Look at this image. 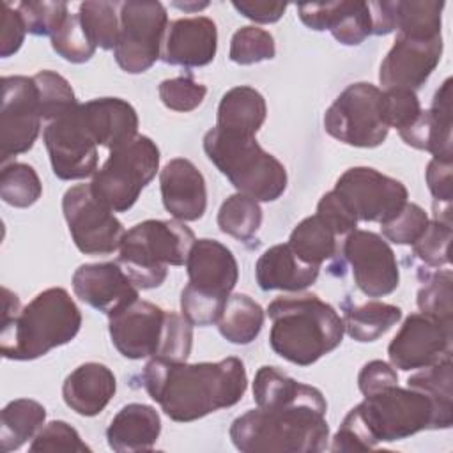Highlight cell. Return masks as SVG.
<instances>
[{
    "label": "cell",
    "mask_w": 453,
    "mask_h": 453,
    "mask_svg": "<svg viewBox=\"0 0 453 453\" xmlns=\"http://www.w3.org/2000/svg\"><path fill=\"white\" fill-rule=\"evenodd\" d=\"M140 382L173 421L189 423L235 405L246 393L248 375L239 357L214 363H186L150 357Z\"/></svg>",
    "instance_id": "1"
},
{
    "label": "cell",
    "mask_w": 453,
    "mask_h": 453,
    "mask_svg": "<svg viewBox=\"0 0 453 453\" xmlns=\"http://www.w3.org/2000/svg\"><path fill=\"white\" fill-rule=\"evenodd\" d=\"M451 425L453 418L444 416L428 395L395 384L365 396L349 411L333 437L331 449L366 451L384 442L407 439L421 430L449 428Z\"/></svg>",
    "instance_id": "2"
},
{
    "label": "cell",
    "mask_w": 453,
    "mask_h": 453,
    "mask_svg": "<svg viewBox=\"0 0 453 453\" xmlns=\"http://www.w3.org/2000/svg\"><path fill=\"white\" fill-rule=\"evenodd\" d=\"M327 402L317 389L310 396L257 407L237 416L230 425V439L242 453H317L327 448Z\"/></svg>",
    "instance_id": "3"
},
{
    "label": "cell",
    "mask_w": 453,
    "mask_h": 453,
    "mask_svg": "<svg viewBox=\"0 0 453 453\" xmlns=\"http://www.w3.org/2000/svg\"><path fill=\"white\" fill-rule=\"evenodd\" d=\"M273 320L269 343L283 359L310 366L334 350L343 340V320L315 294L278 297L267 306Z\"/></svg>",
    "instance_id": "4"
},
{
    "label": "cell",
    "mask_w": 453,
    "mask_h": 453,
    "mask_svg": "<svg viewBox=\"0 0 453 453\" xmlns=\"http://www.w3.org/2000/svg\"><path fill=\"white\" fill-rule=\"evenodd\" d=\"M81 327V311L62 287L37 294L21 311L2 324L0 354L5 359L30 361L69 343Z\"/></svg>",
    "instance_id": "5"
},
{
    "label": "cell",
    "mask_w": 453,
    "mask_h": 453,
    "mask_svg": "<svg viewBox=\"0 0 453 453\" xmlns=\"http://www.w3.org/2000/svg\"><path fill=\"white\" fill-rule=\"evenodd\" d=\"M108 329L111 343L127 359L186 361L193 347V326L182 315L140 297L110 311Z\"/></svg>",
    "instance_id": "6"
},
{
    "label": "cell",
    "mask_w": 453,
    "mask_h": 453,
    "mask_svg": "<svg viewBox=\"0 0 453 453\" xmlns=\"http://www.w3.org/2000/svg\"><path fill=\"white\" fill-rule=\"evenodd\" d=\"M203 150L239 193L257 202H274L287 189L283 163L265 152L255 136L212 127L203 136Z\"/></svg>",
    "instance_id": "7"
},
{
    "label": "cell",
    "mask_w": 453,
    "mask_h": 453,
    "mask_svg": "<svg viewBox=\"0 0 453 453\" xmlns=\"http://www.w3.org/2000/svg\"><path fill=\"white\" fill-rule=\"evenodd\" d=\"M195 241L182 221L147 219L124 234L117 262L138 288H156L166 280L168 265L186 264Z\"/></svg>",
    "instance_id": "8"
},
{
    "label": "cell",
    "mask_w": 453,
    "mask_h": 453,
    "mask_svg": "<svg viewBox=\"0 0 453 453\" xmlns=\"http://www.w3.org/2000/svg\"><path fill=\"white\" fill-rule=\"evenodd\" d=\"M159 170V149L143 134L111 150L90 182L94 196L113 212L129 211Z\"/></svg>",
    "instance_id": "9"
},
{
    "label": "cell",
    "mask_w": 453,
    "mask_h": 453,
    "mask_svg": "<svg viewBox=\"0 0 453 453\" xmlns=\"http://www.w3.org/2000/svg\"><path fill=\"white\" fill-rule=\"evenodd\" d=\"M119 37L113 55L122 71L145 73L161 57L168 14L161 2L129 0L119 4Z\"/></svg>",
    "instance_id": "10"
},
{
    "label": "cell",
    "mask_w": 453,
    "mask_h": 453,
    "mask_svg": "<svg viewBox=\"0 0 453 453\" xmlns=\"http://www.w3.org/2000/svg\"><path fill=\"white\" fill-rule=\"evenodd\" d=\"M324 129L352 147L380 145L389 133L382 117V90L366 81L349 85L326 110Z\"/></svg>",
    "instance_id": "11"
},
{
    "label": "cell",
    "mask_w": 453,
    "mask_h": 453,
    "mask_svg": "<svg viewBox=\"0 0 453 453\" xmlns=\"http://www.w3.org/2000/svg\"><path fill=\"white\" fill-rule=\"evenodd\" d=\"M62 212L76 248L85 255H110L126 234L113 211L99 202L90 184L71 186L62 198Z\"/></svg>",
    "instance_id": "12"
},
{
    "label": "cell",
    "mask_w": 453,
    "mask_h": 453,
    "mask_svg": "<svg viewBox=\"0 0 453 453\" xmlns=\"http://www.w3.org/2000/svg\"><path fill=\"white\" fill-rule=\"evenodd\" d=\"M39 88L34 76L2 78L0 110V161L30 150L41 131Z\"/></svg>",
    "instance_id": "13"
},
{
    "label": "cell",
    "mask_w": 453,
    "mask_h": 453,
    "mask_svg": "<svg viewBox=\"0 0 453 453\" xmlns=\"http://www.w3.org/2000/svg\"><path fill=\"white\" fill-rule=\"evenodd\" d=\"M42 140L58 179L78 180L97 172V143L83 120L80 104L50 120L42 131Z\"/></svg>",
    "instance_id": "14"
},
{
    "label": "cell",
    "mask_w": 453,
    "mask_h": 453,
    "mask_svg": "<svg viewBox=\"0 0 453 453\" xmlns=\"http://www.w3.org/2000/svg\"><path fill=\"white\" fill-rule=\"evenodd\" d=\"M334 191L357 221L384 223L395 216L409 198V191L400 180L370 166L345 170L338 177Z\"/></svg>",
    "instance_id": "15"
},
{
    "label": "cell",
    "mask_w": 453,
    "mask_h": 453,
    "mask_svg": "<svg viewBox=\"0 0 453 453\" xmlns=\"http://www.w3.org/2000/svg\"><path fill=\"white\" fill-rule=\"evenodd\" d=\"M343 257L349 262L356 287L368 297H382L398 288L400 271L396 257L379 234L352 230L343 241Z\"/></svg>",
    "instance_id": "16"
},
{
    "label": "cell",
    "mask_w": 453,
    "mask_h": 453,
    "mask_svg": "<svg viewBox=\"0 0 453 453\" xmlns=\"http://www.w3.org/2000/svg\"><path fill=\"white\" fill-rule=\"evenodd\" d=\"M451 329L423 313H411L388 347L391 366L426 368L451 354Z\"/></svg>",
    "instance_id": "17"
},
{
    "label": "cell",
    "mask_w": 453,
    "mask_h": 453,
    "mask_svg": "<svg viewBox=\"0 0 453 453\" xmlns=\"http://www.w3.org/2000/svg\"><path fill=\"white\" fill-rule=\"evenodd\" d=\"M442 55V35L409 37L396 34V39L384 57L379 71L380 85L389 88L416 90L430 78Z\"/></svg>",
    "instance_id": "18"
},
{
    "label": "cell",
    "mask_w": 453,
    "mask_h": 453,
    "mask_svg": "<svg viewBox=\"0 0 453 453\" xmlns=\"http://www.w3.org/2000/svg\"><path fill=\"white\" fill-rule=\"evenodd\" d=\"M73 290L80 301L106 315L138 299V287L119 262L80 265L73 274Z\"/></svg>",
    "instance_id": "19"
},
{
    "label": "cell",
    "mask_w": 453,
    "mask_h": 453,
    "mask_svg": "<svg viewBox=\"0 0 453 453\" xmlns=\"http://www.w3.org/2000/svg\"><path fill=\"white\" fill-rule=\"evenodd\" d=\"M188 285L195 290L228 299L239 280V265L234 253L216 239H198L186 260Z\"/></svg>",
    "instance_id": "20"
},
{
    "label": "cell",
    "mask_w": 453,
    "mask_h": 453,
    "mask_svg": "<svg viewBox=\"0 0 453 453\" xmlns=\"http://www.w3.org/2000/svg\"><path fill=\"white\" fill-rule=\"evenodd\" d=\"M216 50L218 28L211 18H179L168 23L161 58L170 65L202 67L214 60Z\"/></svg>",
    "instance_id": "21"
},
{
    "label": "cell",
    "mask_w": 453,
    "mask_h": 453,
    "mask_svg": "<svg viewBox=\"0 0 453 453\" xmlns=\"http://www.w3.org/2000/svg\"><path fill=\"white\" fill-rule=\"evenodd\" d=\"M161 200L177 221H196L207 209V188L202 172L184 157L170 159L159 173Z\"/></svg>",
    "instance_id": "22"
},
{
    "label": "cell",
    "mask_w": 453,
    "mask_h": 453,
    "mask_svg": "<svg viewBox=\"0 0 453 453\" xmlns=\"http://www.w3.org/2000/svg\"><path fill=\"white\" fill-rule=\"evenodd\" d=\"M301 21L311 30H329L345 46H357L372 35V12L368 2L299 4Z\"/></svg>",
    "instance_id": "23"
},
{
    "label": "cell",
    "mask_w": 453,
    "mask_h": 453,
    "mask_svg": "<svg viewBox=\"0 0 453 453\" xmlns=\"http://www.w3.org/2000/svg\"><path fill=\"white\" fill-rule=\"evenodd\" d=\"M402 140L419 150L430 152L434 157L453 161L451 149V78L434 96L432 106L421 110L419 117L405 129L398 131Z\"/></svg>",
    "instance_id": "24"
},
{
    "label": "cell",
    "mask_w": 453,
    "mask_h": 453,
    "mask_svg": "<svg viewBox=\"0 0 453 453\" xmlns=\"http://www.w3.org/2000/svg\"><path fill=\"white\" fill-rule=\"evenodd\" d=\"M80 110L96 143L110 152L138 136L136 110L120 97H97L81 103Z\"/></svg>",
    "instance_id": "25"
},
{
    "label": "cell",
    "mask_w": 453,
    "mask_h": 453,
    "mask_svg": "<svg viewBox=\"0 0 453 453\" xmlns=\"http://www.w3.org/2000/svg\"><path fill=\"white\" fill-rule=\"evenodd\" d=\"M117 391L113 372L103 363H83L64 380L62 398L80 416H96L110 403Z\"/></svg>",
    "instance_id": "26"
},
{
    "label": "cell",
    "mask_w": 453,
    "mask_h": 453,
    "mask_svg": "<svg viewBox=\"0 0 453 453\" xmlns=\"http://www.w3.org/2000/svg\"><path fill=\"white\" fill-rule=\"evenodd\" d=\"M319 265L303 262L287 244L265 250L255 264V278L262 290L301 292L319 278Z\"/></svg>",
    "instance_id": "27"
},
{
    "label": "cell",
    "mask_w": 453,
    "mask_h": 453,
    "mask_svg": "<svg viewBox=\"0 0 453 453\" xmlns=\"http://www.w3.org/2000/svg\"><path fill=\"white\" fill-rule=\"evenodd\" d=\"M161 434V419L147 403H127L106 428L108 446L117 453L152 449Z\"/></svg>",
    "instance_id": "28"
},
{
    "label": "cell",
    "mask_w": 453,
    "mask_h": 453,
    "mask_svg": "<svg viewBox=\"0 0 453 453\" xmlns=\"http://www.w3.org/2000/svg\"><path fill=\"white\" fill-rule=\"evenodd\" d=\"M265 115L267 106L264 96L253 87L241 85L223 94L218 106L216 127L235 134L255 136L265 122Z\"/></svg>",
    "instance_id": "29"
},
{
    "label": "cell",
    "mask_w": 453,
    "mask_h": 453,
    "mask_svg": "<svg viewBox=\"0 0 453 453\" xmlns=\"http://www.w3.org/2000/svg\"><path fill=\"white\" fill-rule=\"evenodd\" d=\"M342 310L347 334L363 343L375 342L402 319V310L398 306L382 301H368L363 304L345 301Z\"/></svg>",
    "instance_id": "30"
},
{
    "label": "cell",
    "mask_w": 453,
    "mask_h": 453,
    "mask_svg": "<svg viewBox=\"0 0 453 453\" xmlns=\"http://www.w3.org/2000/svg\"><path fill=\"white\" fill-rule=\"evenodd\" d=\"M46 419V409L35 400L18 398L2 409L0 416V449L9 453L32 439Z\"/></svg>",
    "instance_id": "31"
},
{
    "label": "cell",
    "mask_w": 453,
    "mask_h": 453,
    "mask_svg": "<svg viewBox=\"0 0 453 453\" xmlns=\"http://www.w3.org/2000/svg\"><path fill=\"white\" fill-rule=\"evenodd\" d=\"M338 234L319 216H308L292 230L288 246L306 264L322 265L338 251Z\"/></svg>",
    "instance_id": "32"
},
{
    "label": "cell",
    "mask_w": 453,
    "mask_h": 453,
    "mask_svg": "<svg viewBox=\"0 0 453 453\" xmlns=\"http://www.w3.org/2000/svg\"><path fill=\"white\" fill-rule=\"evenodd\" d=\"M264 310L246 294H230L223 313L218 320V329L225 340L235 345L251 343L262 331Z\"/></svg>",
    "instance_id": "33"
},
{
    "label": "cell",
    "mask_w": 453,
    "mask_h": 453,
    "mask_svg": "<svg viewBox=\"0 0 453 453\" xmlns=\"http://www.w3.org/2000/svg\"><path fill=\"white\" fill-rule=\"evenodd\" d=\"M317 388L303 384L276 366H260L253 379V400L257 407H274L303 400Z\"/></svg>",
    "instance_id": "34"
},
{
    "label": "cell",
    "mask_w": 453,
    "mask_h": 453,
    "mask_svg": "<svg viewBox=\"0 0 453 453\" xmlns=\"http://www.w3.org/2000/svg\"><path fill=\"white\" fill-rule=\"evenodd\" d=\"M444 2L437 0H396L393 2L395 30L409 37L441 35Z\"/></svg>",
    "instance_id": "35"
},
{
    "label": "cell",
    "mask_w": 453,
    "mask_h": 453,
    "mask_svg": "<svg viewBox=\"0 0 453 453\" xmlns=\"http://www.w3.org/2000/svg\"><path fill=\"white\" fill-rule=\"evenodd\" d=\"M262 225V209L258 202L242 193L230 195L218 211V226L223 234L250 241Z\"/></svg>",
    "instance_id": "36"
},
{
    "label": "cell",
    "mask_w": 453,
    "mask_h": 453,
    "mask_svg": "<svg viewBox=\"0 0 453 453\" xmlns=\"http://www.w3.org/2000/svg\"><path fill=\"white\" fill-rule=\"evenodd\" d=\"M419 313L453 327V274L449 269L426 273L418 290Z\"/></svg>",
    "instance_id": "37"
},
{
    "label": "cell",
    "mask_w": 453,
    "mask_h": 453,
    "mask_svg": "<svg viewBox=\"0 0 453 453\" xmlns=\"http://www.w3.org/2000/svg\"><path fill=\"white\" fill-rule=\"evenodd\" d=\"M407 386L428 395L437 409L453 418V366L451 354L444 356L437 363L423 368L421 372L407 379Z\"/></svg>",
    "instance_id": "38"
},
{
    "label": "cell",
    "mask_w": 453,
    "mask_h": 453,
    "mask_svg": "<svg viewBox=\"0 0 453 453\" xmlns=\"http://www.w3.org/2000/svg\"><path fill=\"white\" fill-rule=\"evenodd\" d=\"M42 195L37 172L27 163L4 165L0 173V196L7 205L25 209L34 205Z\"/></svg>",
    "instance_id": "39"
},
{
    "label": "cell",
    "mask_w": 453,
    "mask_h": 453,
    "mask_svg": "<svg viewBox=\"0 0 453 453\" xmlns=\"http://www.w3.org/2000/svg\"><path fill=\"white\" fill-rule=\"evenodd\" d=\"M80 23L96 48L113 50L119 37V14L113 2H83L80 4Z\"/></svg>",
    "instance_id": "40"
},
{
    "label": "cell",
    "mask_w": 453,
    "mask_h": 453,
    "mask_svg": "<svg viewBox=\"0 0 453 453\" xmlns=\"http://www.w3.org/2000/svg\"><path fill=\"white\" fill-rule=\"evenodd\" d=\"M34 81L39 88L42 120L50 122L78 106L74 90L62 74L50 69H42L34 74Z\"/></svg>",
    "instance_id": "41"
},
{
    "label": "cell",
    "mask_w": 453,
    "mask_h": 453,
    "mask_svg": "<svg viewBox=\"0 0 453 453\" xmlns=\"http://www.w3.org/2000/svg\"><path fill=\"white\" fill-rule=\"evenodd\" d=\"M230 60L239 65H251L271 60L276 55L273 35L258 27L239 28L230 41Z\"/></svg>",
    "instance_id": "42"
},
{
    "label": "cell",
    "mask_w": 453,
    "mask_h": 453,
    "mask_svg": "<svg viewBox=\"0 0 453 453\" xmlns=\"http://www.w3.org/2000/svg\"><path fill=\"white\" fill-rule=\"evenodd\" d=\"M21 14L27 32L34 35H55L69 18L67 4L64 2H19L16 5Z\"/></svg>",
    "instance_id": "43"
},
{
    "label": "cell",
    "mask_w": 453,
    "mask_h": 453,
    "mask_svg": "<svg viewBox=\"0 0 453 453\" xmlns=\"http://www.w3.org/2000/svg\"><path fill=\"white\" fill-rule=\"evenodd\" d=\"M32 453H85L90 448L81 441L76 428L65 421H50L35 435L28 446Z\"/></svg>",
    "instance_id": "44"
},
{
    "label": "cell",
    "mask_w": 453,
    "mask_h": 453,
    "mask_svg": "<svg viewBox=\"0 0 453 453\" xmlns=\"http://www.w3.org/2000/svg\"><path fill=\"white\" fill-rule=\"evenodd\" d=\"M428 214L412 202H407L395 216L380 223L382 235L395 244H414L426 230Z\"/></svg>",
    "instance_id": "45"
},
{
    "label": "cell",
    "mask_w": 453,
    "mask_h": 453,
    "mask_svg": "<svg viewBox=\"0 0 453 453\" xmlns=\"http://www.w3.org/2000/svg\"><path fill=\"white\" fill-rule=\"evenodd\" d=\"M51 48L67 62L81 64L90 60L96 46L87 37L78 14H69L60 30L51 35Z\"/></svg>",
    "instance_id": "46"
},
{
    "label": "cell",
    "mask_w": 453,
    "mask_h": 453,
    "mask_svg": "<svg viewBox=\"0 0 453 453\" xmlns=\"http://www.w3.org/2000/svg\"><path fill=\"white\" fill-rule=\"evenodd\" d=\"M453 161L432 157L425 179L434 196V214L437 221L451 223V198H453Z\"/></svg>",
    "instance_id": "47"
},
{
    "label": "cell",
    "mask_w": 453,
    "mask_h": 453,
    "mask_svg": "<svg viewBox=\"0 0 453 453\" xmlns=\"http://www.w3.org/2000/svg\"><path fill=\"white\" fill-rule=\"evenodd\" d=\"M161 103L173 111H191L202 104L207 87L191 76H177L163 80L157 87Z\"/></svg>",
    "instance_id": "48"
},
{
    "label": "cell",
    "mask_w": 453,
    "mask_h": 453,
    "mask_svg": "<svg viewBox=\"0 0 453 453\" xmlns=\"http://www.w3.org/2000/svg\"><path fill=\"white\" fill-rule=\"evenodd\" d=\"M451 225L432 219L423 235L412 244L414 255L428 267H441L449 262V242Z\"/></svg>",
    "instance_id": "49"
},
{
    "label": "cell",
    "mask_w": 453,
    "mask_h": 453,
    "mask_svg": "<svg viewBox=\"0 0 453 453\" xmlns=\"http://www.w3.org/2000/svg\"><path fill=\"white\" fill-rule=\"evenodd\" d=\"M421 113V104L412 90L389 88L382 92V117L386 126L391 129L409 127Z\"/></svg>",
    "instance_id": "50"
},
{
    "label": "cell",
    "mask_w": 453,
    "mask_h": 453,
    "mask_svg": "<svg viewBox=\"0 0 453 453\" xmlns=\"http://www.w3.org/2000/svg\"><path fill=\"white\" fill-rule=\"evenodd\" d=\"M225 304H226V299L202 294L189 285H186L180 292V311H182V317L191 326L203 327V326L218 324Z\"/></svg>",
    "instance_id": "51"
},
{
    "label": "cell",
    "mask_w": 453,
    "mask_h": 453,
    "mask_svg": "<svg viewBox=\"0 0 453 453\" xmlns=\"http://www.w3.org/2000/svg\"><path fill=\"white\" fill-rule=\"evenodd\" d=\"M315 214H319L338 235L350 234L352 230H356V225H357L356 216L334 189L326 193L319 200Z\"/></svg>",
    "instance_id": "52"
},
{
    "label": "cell",
    "mask_w": 453,
    "mask_h": 453,
    "mask_svg": "<svg viewBox=\"0 0 453 453\" xmlns=\"http://www.w3.org/2000/svg\"><path fill=\"white\" fill-rule=\"evenodd\" d=\"M0 14H2L0 16V57L7 58L21 48L25 41L27 27L18 9L16 7L12 9L9 2L2 4Z\"/></svg>",
    "instance_id": "53"
},
{
    "label": "cell",
    "mask_w": 453,
    "mask_h": 453,
    "mask_svg": "<svg viewBox=\"0 0 453 453\" xmlns=\"http://www.w3.org/2000/svg\"><path fill=\"white\" fill-rule=\"evenodd\" d=\"M395 384H398L396 372L393 370L391 365H388L386 361H380V359L368 361L357 375V386L365 396L373 395V393H377L384 388L395 386Z\"/></svg>",
    "instance_id": "54"
},
{
    "label": "cell",
    "mask_w": 453,
    "mask_h": 453,
    "mask_svg": "<svg viewBox=\"0 0 453 453\" xmlns=\"http://www.w3.org/2000/svg\"><path fill=\"white\" fill-rule=\"evenodd\" d=\"M232 5L244 18H248V19H251L255 23H274L287 11V4H283V2L242 0V2H232Z\"/></svg>",
    "instance_id": "55"
},
{
    "label": "cell",
    "mask_w": 453,
    "mask_h": 453,
    "mask_svg": "<svg viewBox=\"0 0 453 453\" xmlns=\"http://www.w3.org/2000/svg\"><path fill=\"white\" fill-rule=\"evenodd\" d=\"M2 296H4V311H2V324L9 322L11 319H14L19 311H21V306H19V299L14 292H11L7 287L2 288Z\"/></svg>",
    "instance_id": "56"
},
{
    "label": "cell",
    "mask_w": 453,
    "mask_h": 453,
    "mask_svg": "<svg viewBox=\"0 0 453 453\" xmlns=\"http://www.w3.org/2000/svg\"><path fill=\"white\" fill-rule=\"evenodd\" d=\"M173 5L179 7V9H184V11H200V9L207 7L209 4L202 2V4H173Z\"/></svg>",
    "instance_id": "57"
}]
</instances>
